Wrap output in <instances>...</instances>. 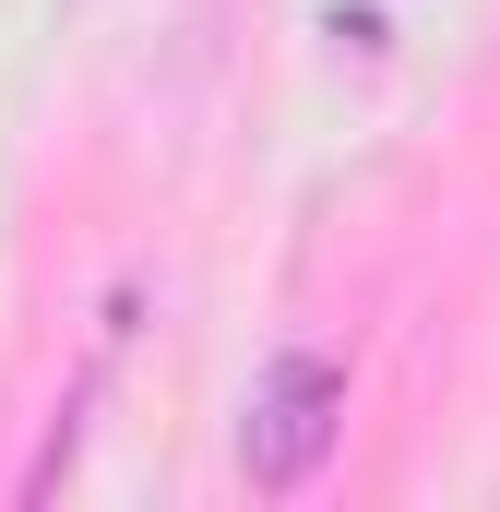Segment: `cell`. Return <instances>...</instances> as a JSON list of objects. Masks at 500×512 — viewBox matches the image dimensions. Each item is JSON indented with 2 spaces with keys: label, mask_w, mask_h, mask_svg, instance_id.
Instances as JSON below:
<instances>
[{
  "label": "cell",
  "mask_w": 500,
  "mask_h": 512,
  "mask_svg": "<svg viewBox=\"0 0 500 512\" xmlns=\"http://www.w3.org/2000/svg\"><path fill=\"white\" fill-rule=\"evenodd\" d=\"M334 429H346V370L334 358H274L262 382H250L239 405V465H250V489H298L322 453H334Z\"/></svg>",
  "instance_id": "6da1fadb"
}]
</instances>
